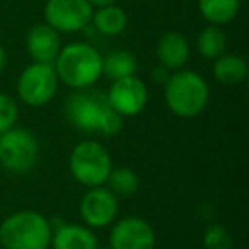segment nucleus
Here are the masks:
<instances>
[{
  "instance_id": "obj_1",
  "label": "nucleus",
  "mask_w": 249,
  "mask_h": 249,
  "mask_svg": "<svg viewBox=\"0 0 249 249\" xmlns=\"http://www.w3.org/2000/svg\"><path fill=\"white\" fill-rule=\"evenodd\" d=\"M65 116L79 132L99 133L103 137L118 135L124 124V118L107 104L106 96L87 89L77 90L67 99Z\"/></svg>"
},
{
  "instance_id": "obj_2",
  "label": "nucleus",
  "mask_w": 249,
  "mask_h": 249,
  "mask_svg": "<svg viewBox=\"0 0 249 249\" xmlns=\"http://www.w3.org/2000/svg\"><path fill=\"white\" fill-rule=\"evenodd\" d=\"M58 80L75 90L89 89L103 75V55L87 43L62 46L53 62Z\"/></svg>"
},
{
  "instance_id": "obj_3",
  "label": "nucleus",
  "mask_w": 249,
  "mask_h": 249,
  "mask_svg": "<svg viewBox=\"0 0 249 249\" xmlns=\"http://www.w3.org/2000/svg\"><path fill=\"white\" fill-rule=\"evenodd\" d=\"M162 87L166 106L179 118H195L201 114L210 99L207 80L195 70H176Z\"/></svg>"
},
{
  "instance_id": "obj_4",
  "label": "nucleus",
  "mask_w": 249,
  "mask_h": 249,
  "mask_svg": "<svg viewBox=\"0 0 249 249\" xmlns=\"http://www.w3.org/2000/svg\"><path fill=\"white\" fill-rule=\"evenodd\" d=\"M52 224L36 210H19L0 224V248L46 249L52 242Z\"/></svg>"
},
{
  "instance_id": "obj_5",
  "label": "nucleus",
  "mask_w": 249,
  "mask_h": 249,
  "mask_svg": "<svg viewBox=\"0 0 249 249\" xmlns=\"http://www.w3.org/2000/svg\"><path fill=\"white\" fill-rule=\"evenodd\" d=\"M72 178L86 188L104 186L113 169L109 150L96 140H84L72 149L69 156Z\"/></svg>"
},
{
  "instance_id": "obj_6",
  "label": "nucleus",
  "mask_w": 249,
  "mask_h": 249,
  "mask_svg": "<svg viewBox=\"0 0 249 249\" xmlns=\"http://www.w3.org/2000/svg\"><path fill=\"white\" fill-rule=\"evenodd\" d=\"M39 159L38 139L26 128L7 130L0 135V166L12 174H26Z\"/></svg>"
},
{
  "instance_id": "obj_7",
  "label": "nucleus",
  "mask_w": 249,
  "mask_h": 249,
  "mask_svg": "<svg viewBox=\"0 0 249 249\" xmlns=\"http://www.w3.org/2000/svg\"><path fill=\"white\" fill-rule=\"evenodd\" d=\"M56 90L58 77L52 63H29L18 79V96L26 106H45L55 97Z\"/></svg>"
},
{
  "instance_id": "obj_8",
  "label": "nucleus",
  "mask_w": 249,
  "mask_h": 249,
  "mask_svg": "<svg viewBox=\"0 0 249 249\" xmlns=\"http://www.w3.org/2000/svg\"><path fill=\"white\" fill-rule=\"evenodd\" d=\"M118 196L106 186L87 188L79 203V215L89 229L109 227L118 217Z\"/></svg>"
},
{
  "instance_id": "obj_9",
  "label": "nucleus",
  "mask_w": 249,
  "mask_h": 249,
  "mask_svg": "<svg viewBox=\"0 0 249 249\" xmlns=\"http://www.w3.org/2000/svg\"><path fill=\"white\" fill-rule=\"evenodd\" d=\"M89 0H48L45 4L46 24L58 33L82 31L92 18Z\"/></svg>"
},
{
  "instance_id": "obj_10",
  "label": "nucleus",
  "mask_w": 249,
  "mask_h": 249,
  "mask_svg": "<svg viewBox=\"0 0 249 249\" xmlns=\"http://www.w3.org/2000/svg\"><path fill=\"white\" fill-rule=\"evenodd\" d=\"M106 101L123 118H133L140 114L149 101V89L145 82L137 75L113 80L106 94Z\"/></svg>"
},
{
  "instance_id": "obj_11",
  "label": "nucleus",
  "mask_w": 249,
  "mask_h": 249,
  "mask_svg": "<svg viewBox=\"0 0 249 249\" xmlns=\"http://www.w3.org/2000/svg\"><path fill=\"white\" fill-rule=\"evenodd\" d=\"M109 232V249H154L156 231L140 217H124L114 220Z\"/></svg>"
},
{
  "instance_id": "obj_12",
  "label": "nucleus",
  "mask_w": 249,
  "mask_h": 249,
  "mask_svg": "<svg viewBox=\"0 0 249 249\" xmlns=\"http://www.w3.org/2000/svg\"><path fill=\"white\" fill-rule=\"evenodd\" d=\"M26 50L35 62L52 63L62 50V38L56 29L48 24H36L28 31Z\"/></svg>"
},
{
  "instance_id": "obj_13",
  "label": "nucleus",
  "mask_w": 249,
  "mask_h": 249,
  "mask_svg": "<svg viewBox=\"0 0 249 249\" xmlns=\"http://www.w3.org/2000/svg\"><path fill=\"white\" fill-rule=\"evenodd\" d=\"M156 55L159 65L166 67L167 70H179L190 60V43L186 36L178 31H167L159 38L156 46Z\"/></svg>"
},
{
  "instance_id": "obj_14",
  "label": "nucleus",
  "mask_w": 249,
  "mask_h": 249,
  "mask_svg": "<svg viewBox=\"0 0 249 249\" xmlns=\"http://www.w3.org/2000/svg\"><path fill=\"white\" fill-rule=\"evenodd\" d=\"M53 249H97V237L84 224H62L52 232Z\"/></svg>"
},
{
  "instance_id": "obj_15",
  "label": "nucleus",
  "mask_w": 249,
  "mask_h": 249,
  "mask_svg": "<svg viewBox=\"0 0 249 249\" xmlns=\"http://www.w3.org/2000/svg\"><path fill=\"white\" fill-rule=\"evenodd\" d=\"M213 77L222 86H237L244 82L248 77V63L242 56L232 55V53H224L218 58L213 60Z\"/></svg>"
},
{
  "instance_id": "obj_16",
  "label": "nucleus",
  "mask_w": 249,
  "mask_h": 249,
  "mask_svg": "<svg viewBox=\"0 0 249 249\" xmlns=\"http://www.w3.org/2000/svg\"><path fill=\"white\" fill-rule=\"evenodd\" d=\"M90 22L103 36H118L126 29L128 16L116 4H111L97 7V11L92 12Z\"/></svg>"
},
{
  "instance_id": "obj_17",
  "label": "nucleus",
  "mask_w": 249,
  "mask_h": 249,
  "mask_svg": "<svg viewBox=\"0 0 249 249\" xmlns=\"http://www.w3.org/2000/svg\"><path fill=\"white\" fill-rule=\"evenodd\" d=\"M241 7V0H198L201 18L213 26H224L234 21Z\"/></svg>"
},
{
  "instance_id": "obj_18",
  "label": "nucleus",
  "mask_w": 249,
  "mask_h": 249,
  "mask_svg": "<svg viewBox=\"0 0 249 249\" xmlns=\"http://www.w3.org/2000/svg\"><path fill=\"white\" fill-rule=\"evenodd\" d=\"M137 73V60L130 52L116 50L103 56V75L109 80H120Z\"/></svg>"
},
{
  "instance_id": "obj_19",
  "label": "nucleus",
  "mask_w": 249,
  "mask_h": 249,
  "mask_svg": "<svg viewBox=\"0 0 249 249\" xmlns=\"http://www.w3.org/2000/svg\"><path fill=\"white\" fill-rule=\"evenodd\" d=\"M227 48V38L220 26H207L200 31L196 38V50L203 58L215 60L225 53Z\"/></svg>"
},
{
  "instance_id": "obj_20",
  "label": "nucleus",
  "mask_w": 249,
  "mask_h": 249,
  "mask_svg": "<svg viewBox=\"0 0 249 249\" xmlns=\"http://www.w3.org/2000/svg\"><path fill=\"white\" fill-rule=\"evenodd\" d=\"M106 184V188H109L116 196L130 198L140 190V176L132 167H113Z\"/></svg>"
},
{
  "instance_id": "obj_21",
  "label": "nucleus",
  "mask_w": 249,
  "mask_h": 249,
  "mask_svg": "<svg viewBox=\"0 0 249 249\" xmlns=\"http://www.w3.org/2000/svg\"><path fill=\"white\" fill-rule=\"evenodd\" d=\"M19 120V106L9 94L0 92V135L14 128Z\"/></svg>"
},
{
  "instance_id": "obj_22",
  "label": "nucleus",
  "mask_w": 249,
  "mask_h": 249,
  "mask_svg": "<svg viewBox=\"0 0 249 249\" xmlns=\"http://www.w3.org/2000/svg\"><path fill=\"white\" fill-rule=\"evenodd\" d=\"M203 246L207 249H232V237L227 229L218 224H212L205 229Z\"/></svg>"
},
{
  "instance_id": "obj_23",
  "label": "nucleus",
  "mask_w": 249,
  "mask_h": 249,
  "mask_svg": "<svg viewBox=\"0 0 249 249\" xmlns=\"http://www.w3.org/2000/svg\"><path fill=\"white\" fill-rule=\"evenodd\" d=\"M169 70L166 69V67H162V65H159V67H156V69L152 70V80L154 82H157V84H160V86H164L166 84V80L169 79Z\"/></svg>"
},
{
  "instance_id": "obj_24",
  "label": "nucleus",
  "mask_w": 249,
  "mask_h": 249,
  "mask_svg": "<svg viewBox=\"0 0 249 249\" xmlns=\"http://www.w3.org/2000/svg\"><path fill=\"white\" fill-rule=\"evenodd\" d=\"M5 67H7V52H5L4 46L0 45V75L5 70Z\"/></svg>"
},
{
  "instance_id": "obj_25",
  "label": "nucleus",
  "mask_w": 249,
  "mask_h": 249,
  "mask_svg": "<svg viewBox=\"0 0 249 249\" xmlns=\"http://www.w3.org/2000/svg\"><path fill=\"white\" fill-rule=\"evenodd\" d=\"M92 7H104V5H111L114 4L116 0H89Z\"/></svg>"
},
{
  "instance_id": "obj_26",
  "label": "nucleus",
  "mask_w": 249,
  "mask_h": 249,
  "mask_svg": "<svg viewBox=\"0 0 249 249\" xmlns=\"http://www.w3.org/2000/svg\"><path fill=\"white\" fill-rule=\"evenodd\" d=\"M97 249H109V248H97Z\"/></svg>"
}]
</instances>
